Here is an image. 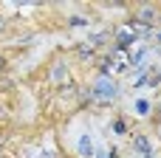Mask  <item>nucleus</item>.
<instances>
[{"label":"nucleus","mask_w":161,"mask_h":158,"mask_svg":"<svg viewBox=\"0 0 161 158\" xmlns=\"http://www.w3.org/2000/svg\"><path fill=\"white\" fill-rule=\"evenodd\" d=\"M93 93H96L99 99H113V96L119 93V88H116V85H113V82H110L108 76H102V79H99V82L93 85Z\"/></svg>","instance_id":"f257e3e1"},{"label":"nucleus","mask_w":161,"mask_h":158,"mask_svg":"<svg viewBox=\"0 0 161 158\" xmlns=\"http://www.w3.org/2000/svg\"><path fill=\"white\" fill-rule=\"evenodd\" d=\"M136 20L144 23V25H153V23L158 20V8H156V6H142L139 14H136Z\"/></svg>","instance_id":"f03ea898"},{"label":"nucleus","mask_w":161,"mask_h":158,"mask_svg":"<svg viewBox=\"0 0 161 158\" xmlns=\"http://www.w3.org/2000/svg\"><path fill=\"white\" fill-rule=\"evenodd\" d=\"M133 147H136V153H139V155H153V144H150V139H147V136H136V139H133Z\"/></svg>","instance_id":"7ed1b4c3"},{"label":"nucleus","mask_w":161,"mask_h":158,"mask_svg":"<svg viewBox=\"0 0 161 158\" xmlns=\"http://www.w3.org/2000/svg\"><path fill=\"white\" fill-rule=\"evenodd\" d=\"M133 42H136V34H133L130 28H122V31H119V40H116V45H119L122 51H127V45H133Z\"/></svg>","instance_id":"20e7f679"},{"label":"nucleus","mask_w":161,"mask_h":158,"mask_svg":"<svg viewBox=\"0 0 161 158\" xmlns=\"http://www.w3.org/2000/svg\"><path fill=\"white\" fill-rule=\"evenodd\" d=\"M79 153H82V155H93V144H91V136H82V139H79Z\"/></svg>","instance_id":"39448f33"},{"label":"nucleus","mask_w":161,"mask_h":158,"mask_svg":"<svg viewBox=\"0 0 161 158\" xmlns=\"http://www.w3.org/2000/svg\"><path fill=\"white\" fill-rule=\"evenodd\" d=\"M136 113H139V116H147V113H150V102H147V99H139V102H136Z\"/></svg>","instance_id":"423d86ee"},{"label":"nucleus","mask_w":161,"mask_h":158,"mask_svg":"<svg viewBox=\"0 0 161 158\" xmlns=\"http://www.w3.org/2000/svg\"><path fill=\"white\" fill-rule=\"evenodd\" d=\"M108 37H110L108 31H99V34H91V42H93V45H102V42H105Z\"/></svg>","instance_id":"0eeeda50"},{"label":"nucleus","mask_w":161,"mask_h":158,"mask_svg":"<svg viewBox=\"0 0 161 158\" xmlns=\"http://www.w3.org/2000/svg\"><path fill=\"white\" fill-rule=\"evenodd\" d=\"M113 130H116L119 136H125V133H127V127H125V122H122V119H116V122H113Z\"/></svg>","instance_id":"6e6552de"},{"label":"nucleus","mask_w":161,"mask_h":158,"mask_svg":"<svg viewBox=\"0 0 161 158\" xmlns=\"http://www.w3.org/2000/svg\"><path fill=\"white\" fill-rule=\"evenodd\" d=\"M71 25H85V17H71Z\"/></svg>","instance_id":"1a4fd4ad"},{"label":"nucleus","mask_w":161,"mask_h":158,"mask_svg":"<svg viewBox=\"0 0 161 158\" xmlns=\"http://www.w3.org/2000/svg\"><path fill=\"white\" fill-rule=\"evenodd\" d=\"M3 65H6V59H3V57H0V71H3Z\"/></svg>","instance_id":"9d476101"},{"label":"nucleus","mask_w":161,"mask_h":158,"mask_svg":"<svg viewBox=\"0 0 161 158\" xmlns=\"http://www.w3.org/2000/svg\"><path fill=\"white\" fill-rule=\"evenodd\" d=\"M96 158H108V155H105V153H99V155H96Z\"/></svg>","instance_id":"9b49d317"},{"label":"nucleus","mask_w":161,"mask_h":158,"mask_svg":"<svg viewBox=\"0 0 161 158\" xmlns=\"http://www.w3.org/2000/svg\"><path fill=\"white\" fill-rule=\"evenodd\" d=\"M0 31H3V20H0Z\"/></svg>","instance_id":"f8f14e48"},{"label":"nucleus","mask_w":161,"mask_h":158,"mask_svg":"<svg viewBox=\"0 0 161 158\" xmlns=\"http://www.w3.org/2000/svg\"><path fill=\"white\" fill-rule=\"evenodd\" d=\"M158 40H161V34H158Z\"/></svg>","instance_id":"ddd939ff"}]
</instances>
